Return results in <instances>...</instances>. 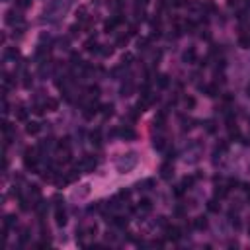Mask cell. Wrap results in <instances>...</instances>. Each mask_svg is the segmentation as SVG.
Segmentation results:
<instances>
[{
  "label": "cell",
  "mask_w": 250,
  "mask_h": 250,
  "mask_svg": "<svg viewBox=\"0 0 250 250\" xmlns=\"http://www.w3.org/2000/svg\"><path fill=\"white\" fill-rule=\"evenodd\" d=\"M24 164L27 168H35L37 166V156L33 152V149H26V152H24Z\"/></svg>",
  "instance_id": "obj_1"
},
{
  "label": "cell",
  "mask_w": 250,
  "mask_h": 250,
  "mask_svg": "<svg viewBox=\"0 0 250 250\" xmlns=\"http://www.w3.org/2000/svg\"><path fill=\"white\" fill-rule=\"evenodd\" d=\"M166 239L176 242V240L182 239V231H180L178 227H166Z\"/></svg>",
  "instance_id": "obj_2"
},
{
  "label": "cell",
  "mask_w": 250,
  "mask_h": 250,
  "mask_svg": "<svg viewBox=\"0 0 250 250\" xmlns=\"http://www.w3.org/2000/svg\"><path fill=\"white\" fill-rule=\"evenodd\" d=\"M55 221H57L59 227H65L66 225V213L61 209V207H57V211H55Z\"/></svg>",
  "instance_id": "obj_3"
},
{
  "label": "cell",
  "mask_w": 250,
  "mask_h": 250,
  "mask_svg": "<svg viewBox=\"0 0 250 250\" xmlns=\"http://www.w3.org/2000/svg\"><path fill=\"white\" fill-rule=\"evenodd\" d=\"M80 166H82V168H86V170H94L96 168V158L94 156H84V158H82V162H80Z\"/></svg>",
  "instance_id": "obj_4"
},
{
  "label": "cell",
  "mask_w": 250,
  "mask_h": 250,
  "mask_svg": "<svg viewBox=\"0 0 250 250\" xmlns=\"http://www.w3.org/2000/svg\"><path fill=\"white\" fill-rule=\"evenodd\" d=\"M205 94L209 96V98H215V96H219V86L217 84H209V86H205Z\"/></svg>",
  "instance_id": "obj_5"
},
{
  "label": "cell",
  "mask_w": 250,
  "mask_h": 250,
  "mask_svg": "<svg viewBox=\"0 0 250 250\" xmlns=\"http://www.w3.org/2000/svg\"><path fill=\"white\" fill-rule=\"evenodd\" d=\"M195 59H197V53H195V49H188V51L184 53V61H186V62H195Z\"/></svg>",
  "instance_id": "obj_6"
},
{
  "label": "cell",
  "mask_w": 250,
  "mask_h": 250,
  "mask_svg": "<svg viewBox=\"0 0 250 250\" xmlns=\"http://www.w3.org/2000/svg\"><path fill=\"white\" fill-rule=\"evenodd\" d=\"M191 225H194V229H199V231H203V229H207V219H205V217H197Z\"/></svg>",
  "instance_id": "obj_7"
},
{
  "label": "cell",
  "mask_w": 250,
  "mask_h": 250,
  "mask_svg": "<svg viewBox=\"0 0 250 250\" xmlns=\"http://www.w3.org/2000/svg\"><path fill=\"white\" fill-rule=\"evenodd\" d=\"M164 123H166V114H164V111H160V114L156 115V119H155V125L158 129H162V127H164Z\"/></svg>",
  "instance_id": "obj_8"
},
{
  "label": "cell",
  "mask_w": 250,
  "mask_h": 250,
  "mask_svg": "<svg viewBox=\"0 0 250 250\" xmlns=\"http://www.w3.org/2000/svg\"><path fill=\"white\" fill-rule=\"evenodd\" d=\"M39 123H35V121H31V123H27V127H26V131L30 133V135H35V133H39Z\"/></svg>",
  "instance_id": "obj_9"
},
{
  "label": "cell",
  "mask_w": 250,
  "mask_h": 250,
  "mask_svg": "<svg viewBox=\"0 0 250 250\" xmlns=\"http://www.w3.org/2000/svg\"><path fill=\"white\" fill-rule=\"evenodd\" d=\"M239 45H240V47H244V49H248L250 47V35L242 33V35L239 37Z\"/></svg>",
  "instance_id": "obj_10"
},
{
  "label": "cell",
  "mask_w": 250,
  "mask_h": 250,
  "mask_svg": "<svg viewBox=\"0 0 250 250\" xmlns=\"http://www.w3.org/2000/svg\"><path fill=\"white\" fill-rule=\"evenodd\" d=\"M111 221H114V225H115V227H119V229L127 227V217H114Z\"/></svg>",
  "instance_id": "obj_11"
},
{
  "label": "cell",
  "mask_w": 250,
  "mask_h": 250,
  "mask_svg": "<svg viewBox=\"0 0 250 250\" xmlns=\"http://www.w3.org/2000/svg\"><path fill=\"white\" fill-rule=\"evenodd\" d=\"M172 172H174V170H172V166H170V164L162 166V178H164V180H168V178L172 176Z\"/></svg>",
  "instance_id": "obj_12"
},
{
  "label": "cell",
  "mask_w": 250,
  "mask_h": 250,
  "mask_svg": "<svg viewBox=\"0 0 250 250\" xmlns=\"http://www.w3.org/2000/svg\"><path fill=\"white\" fill-rule=\"evenodd\" d=\"M121 137L123 139H135V131H133V129H121Z\"/></svg>",
  "instance_id": "obj_13"
},
{
  "label": "cell",
  "mask_w": 250,
  "mask_h": 250,
  "mask_svg": "<svg viewBox=\"0 0 250 250\" xmlns=\"http://www.w3.org/2000/svg\"><path fill=\"white\" fill-rule=\"evenodd\" d=\"M84 47H86V51H98V43H96L94 39H88L84 43Z\"/></svg>",
  "instance_id": "obj_14"
},
{
  "label": "cell",
  "mask_w": 250,
  "mask_h": 250,
  "mask_svg": "<svg viewBox=\"0 0 250 250\" xmlns=\"http://www.w3.org/2000/svg\"><path fill=\"white\" fill-rule=\"evenodd\" d=\"M139 207L143 211H151V207H152V203H151V199H141V203H139Z\"/></svg>",
  "instance_id": "obj_15"
},
{
  "label": "cell",
  "mask_w": 250,
  "mask_h": 250,
  "mask_svg": "<svg viewBox=\"0 0 250 250\" xmlns=\"http://www.w3.org/2000/svg\"><path fill=\"white\" fill-rule=\"evenodd\" d=\"M57 106H59V102H57V100H47V102H45V107H47L49 111H55Z\"/></svg>",
  "instance_id": "obj_16"
},
{
  "label": "cell",
  "mask_w": 250,
  "mask_h": 250,
  "mask_svg": "<svg viewBox=\"0 0 250 250\" xmlns=\"http://www.w3.org/2000/svg\"><path fill=\"white\" fill-rule=\"evenodd\" d=\"M194 180H195L194 176H186L184 180H182V188H184V190H188V188H190L191 184H194Z\"/></svg>",
  "instance_id": "obj_17"
},
{
  "label": "cell",
  "mask_w": 250,
  "mask_h": 250,
  "mask_svg": "<svg viewBox=\"0 0 250 250\" xmlns=\"http://www.w3.org/2000/svg\"><path fill=\"white\" fill-rule=\"evenodd\" d=\"M207 209H209L211 213H219V209H221V207L217 205V201H213V199H211V201L207 203Z\"/></svg>",
  "instance_id": "obj_18"
},
{
  "label": "cell",
  "mask_w": 250,
  "mask_h": 250,
  "mask_svg": "<svg viewBox=\"0 0 250 250\" xmlns=\"http://www.w3.org/2000/svg\"><path fill=\"white\" fill-rule=\"evenodd\" d=\"M227 191H229V188H223V186H219L217 190H215V195H217V197H225V195H227Z\"/></svg>",
  "instance_id": "obj_19"
},
{
  "label": "cell",
  "mask_w": 250,
  "mask_h": 250,
  "mask_svg": "<svg viewBox=\"0 0 250 250\" xmlns=\"http://www.w3.org/2000/svg\"><path fill=\"white\" fill-rule=\"evenodd\" d=\"M168 76H166V74H162L160 78H158V86H160V88H166V86H168Z\"/></svg>",
  "instance_id": "obj_20"
},
{
  "label": "cell",
  "mask_w": 250,
  "mask_h": 250,
  "mask_svg": "<svg viewBox=\"0 0 250 250\" xmlns=\"http://www.w3.org/2000/svg\"><path fill=\"white\" fill-rule=\"evenodd\" d=\"M59 149H61V151H69V137L61 139V143H59Z\"/></svg>",
  "instance_id": "obj_21"
},
{
  "label": "cell",
  "mask_w": 250,
  "mask_h": 250,
  "mask_svg": "<svg viewBox=\"0 0 250 250\" xmlns=\"http://www.w3.org/2000/svg\"><path fill=\"white\" fill-rule=\"evenodd\" d=\"M164 139H162V137H158V139L155 141V149H158V151H162V149H164Z\"/></svg>",
  "instance_id": "obj_22"
},
{
  "label": "cell",
  "mask_w": 250,
  "mask_h": 250,
  "mask_svg": "<svg viewBox=\"0 0 250 250\" xmlns=\"http://www.w3.org/2000/svg\"><path fill=\"white\" fill-rule=\"evenodd\" d=\"M127 41H129V37H127V35H121V37L117 39V43H115V45H117V47H121V45H127Z\"/></svg>",
  "instance_id": "obj_23"
},
{
  "label": "cell",
  "mask_w": 250,
  "mask_h": 250,
  "mask_svg": "<svg viewBox=\"0 0 250 250\" xmlns=\"http://www.w3.org/2000/svg\"><path fill=\"white\" fill-rule=\"evenodd\" d=\"M90 137H92V143L100 145V131H98V129H96V131H94V133H92V135H90Z\"/></svg>",
  "instance_id": "obj_24"
},
{
  "label": "cell",
  "mask_w": 250,
  "mask_h": 250,
  "mask_svg": "<svg viewBox=\"0 0 250 250\" xmlns=\"http://www.w3.org/2000/svg\"><path fill=\"white\" fill-rule=\"evenodd\" d=\"M111 114H114V106H111V104L104 106V115H111Z\"/></svg>",
  "instance_id": "obj_25"
},
{
  "label": "cell",
  "mask_w": 250,
  "mask_h": 250,
  "mask_svg": "<svg viewBox=\"0 0 250 250\" xmlns=\"http://www.w3.org/2000/svg\"><path fill=\"white\" fill-rule=\"evenodd\" d=\"M227 149H229V145L225 143V141H223V143H219V145H217V152H225Z\"/></svg>",
  "instance_id": "obj_26"
},
{
  "label": "cell",
  "mask_w": 250,
  "mask_h": 250,
  "mask_svg": "<svg viewBox=\"0 0 250 250\" xmlns=\"http://www.w3.org/2000/svg\"><path fill=\"white\" fill-rule=\"evenodd\" d=\"M27 203H30L27 199H22V201H20V207H22L24 211H27V209H30V205H27Z\"/></svg>",
  "instance_id": "obj_27"
},
{
  "label": "cell",
  "mask_w": 250,
  "mask_h": 250,
  "mask_svg": "<svg viewBox=\"0 0 250 250\" xmlns=\"http://www.w3.org/2000/svg\"><path fill=\"white\" fill-rule=\"evenodd\" d=\"M26 117H27V111L20 107V111H18V119H26Z\"/></svg>",
  "instance_id": "obj_28"
},
{
  "label": "cell",
  "mask_w": 250,
  "mask_h": 250,
  "mask_svg": "<svg viewBox=\"0 0 250 250\" xmlns=\"http://www.w3.org/2000/svg\"><path fill=\"white\" fill-rule=\"evenodd\" d=\"M186 106L194 107V106H195V100H194V98H186Z\"/></svg>",
  "instance_id": "obj_29"
},
{
  "label": "cell",
  "mask_w": 250,
  "mask_h": 250,
  "mask_svg": "<svg viewBox=\"0 0 250 250\" xmlns=\"http://www.w3.org/2000/svg\"><path fill=\"white\" fill-rule=\"evenodd\" d=\"M129 195H131V194H129V191H127V190H123V191H119V197H123V199H129Z\"/></svg>",
  "instance_id": "obj_30"
},
{
  "label": "cell",
  "mask_w": 250,
  "mask_h": 250,
  "mask_svg": "<svg viewBox=\"0 0 250 250\" xmlns=\"http://www.w3.org/2000/svg\"><path fill=\"white\" fill-rule=\"evenodd\" d=\"M27 4H30V0H18V6L20 8H26Z\"/></svg>",
  "instance_id": "obj_31"
},
{
  "label": "cell",
  "mask_w": 250,
  "mask_h": 250,
  "mask_svg": "<svg viewBox=\"0 0 250 250\" xmlns=\"http://www.w3.org/2000/svg\"><path fill=\"white\" fill-rule=\"evenodd\" d=\"M135 33H137V26H131L129 27V35H135Z\"/></svg>",
  "instance_id": "obj_32"
},
{
  "label": "cell",
  "mask_w": 250,
  "mask_h": 250,
  "mask_svg": "<svg viewBox=\"0 0 250 250\" xmlns=\"http://www.w3.org/2000/svg\"><path fill=\"white\" fill-rule=\"evenodd\" d=\"M246 92H248V96H250V86H248V88H246Z\"/></svg>",
  "instance_id": "obj_33"
}]
</instances>
